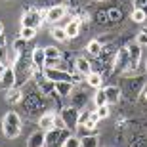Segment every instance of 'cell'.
<instances>
[{"mask_svg": "<svg viewBox=\"0 0 147 147\" xmlns=\"http://www.w3.org/2000/svg\"><path fill=\"white\" fill-rule=\"evenodd\" d=\"M2 132L8 140H16L21 134V117L16 113V111H10V113L4 115L2 119Z\"/></svg>", "mask_w": 147, "mask_h": 147, "instance_id": "6da1fadb", "label": "cell"}, {"mask_svg": "<svg viewBox=\"0 0 147 147\" xmlns=\"http://www.w3.org/2000/svg\"><path fill=\"white\" fill-rule=\"evenodd\" d=\"M69 136H71L69 128H52L46 132V147H61Z\"/></svg>", "mask_w": 147, "mask_h": 147, "instance_id": "7a4b0ae2", "label": "cell"}, {"mask_svg": "<svg viewBox=\"0 0 147 147\" xmlns=\"http://www.w3.org/2000/svg\"><path fill=\"white\" fill-rule=\"evenodd\" d=\"M78 117H80V109H76L73 105H65L59 109V119L63 120L65 128H76L78 126Z\"/></svg>", "mask_w": 147, "mask_h": 147, "instance_id": "3957f363", "label": "cell"}, {"mask_svg": "<svg viewBox=\"0 0 147 147\" xmlns=\"http://www.w3.org/2000/svg\"><path fill=\"white\" fill-rule=\"evenodd\" d=\"M46 21L42 17V11H38L36 8H29L25 13H23V17H21V27H34V29H38V27H42V23Z\"/></svg>", "mask_w": 147, "mask_h": 147, "instance_id": "277c9868", "label": "cell"}, {"mask_svg": "<svg viewBox=\"0 0 147 147\" xmlns=\"http://www.w3.org/2000/svg\"><path fill=\"white\" fill-rule=\"evenodd\" d=\"M143 76H134L132 80H126V84H124V92H126V96L130 99H136L138 98V94H142L143 92Z\"/></svg>", "mask_w": 147, "mask_h": 147, "instance_id": "5b68a950", "label": "cell"}, {"mask_svg": "<svg viewBox=\"0 0 147 147\" xmlns=\"http://www.w3.org/2000/svg\"><path fill=\"white\" fill-rule=\"evenodd\" d=\"M140 61H142V46H138L136 42L128 46V71L126 73H134L140 67Z\"/></svg>", "mask_w": 147, "mask_h": 147, "instance_id": "8992f818", "label": "cell"}, {"mask_svg": "<svg viewBox=\"0 0 147 147\" xmlns=\"http://www.w3.org/2000/svg\"><path fill=\"white\" fill-rule=\"evenodd\" d=\"M67 6L65 4H59V6H50L48 10H46V13H44V19L48 23H57L61 21L63 17L67 16Z\"/></svg>", "mask_w": 147, "mask_h": 147, "instance_id": "52a82bcc", "label": "cell"}, {"mask_svg": "<svg viewBox=\"0 0 147 147\" xmlns=\"http://www.w3.org/2000/svg\"><path fill=\"white\" fill-rule=\"evenodd\" d=\"M44 76L50 78L54 82H61V80H67V82H73V75L65 69H54V67H44Z\"/></svg>", "mask_w": 147, "mask_h": 147, "instance_id": "ba28073f", "label": "cell"}, {"mask_svg": "<svg viewBox=\"0 0 147 147\" xmlns=\"http://www.w3.org/2000/svg\"><path fill=\"white\" fill-rule=\"evenodd\" d=\"M31 59H33L34 71H44V67H46V52H44V48L36 46L31 52Z\"/></svg>", "mask_w": 147, "mask_h": 147, "instance_id": "9c48e42d", "label": "cell"}, {"mask_svg": "<svg viewBox=\"0 0 147 147\" xmlns=\"http://www.w3.org/2000/svg\"><path fill=\"white\" fill-rule=\"evenodd\" d=\"M55 120H57V115H55L54 111H46V113H42L40 117H38L40 130L48 132V130H52V128H55Z\"/></svg>", "mask_w": 147, "mask_h": 147, "instance_id": "30bf717a", "label": "cell"}, {"mask_svg": "<svg viewBox=\"0 0 147 147\" xmlns=\"http://www.w3.org/2000/svg\"><path fill=\"white\" fill-rule=\"evenodd\" d=\"M0 84H2L4 90H8V88H11V86H17V75H16V69H13V67H6L4 75L0 78Z\"/></svg>", "mask_w": 147, "mask_h": 147, "instance_id": "8fae6325", "label": "cell"}, {"mask_svg": "<svg viewBox=\"0 0 147 147\" xmlns=\"http://www.w3.org/2000/svg\"><path fill=\"white\" fill-rule=\"evenodd\" d=\"M4 99H6L10 105H16V103H19V101H23V92H21V88H19V86L8 88V90H6Z\"/></svg>", "mask_w": 147, "mask_h": 147, "instance_id": "7c38bea8", "label": "cell"}, {"mask_svg": "<svg viewBox=\"0 0 147 147\" xmlns=\"http://www.w3.org/2000/svg\"><path fill=\"white\" fill-rule=\"evenodd\" d=\"M55 92H57L59 98H69V96L75 92V84H73V82H67V80L55 82Z\"/></svg>", "mask_w": 147, "mask_h": 147, "instance_id": "4fadbf2b", "label": "cell"}, {"mask_svg": "<svg viewBox=\"0 0 147 147\" xmlns=\"http://www.w3.org/2000/svg\"><path fill=\"white\" fill-rule=\"evenodd\" d=\"M27 147H46V132L36 130L34 134H31L27 142Z\"/></svg>", "mask_w": 147, "mask_h": 147, "instance_id": "5bb4252c", "label": "cell"}, {"mask_svg": "<svg viewBox=\"0 0 147 147\" xmlns=\"http://www.w3.org/2000/svg\"><path fill=\"white\" fill-rule=\"evenodd\" d=\"M103 80H105V76L99 71H92L90 75H86V84L90 88H94V90H99L101 84H103Z\"/></svg>", "mask_w": 147, "mask_h": 147, "instance_id": "9a60e30c", "label": "cell"}, {"mask_svg": "<svg viewBox=\"0 0 147 147\" xmlns=\"http://www.w3.org/2000/svg\"><path fill=\"white\" fill-rule=\"evenodd\" d=\"M75 69L76 73H80L82 76H86L92 73V61L86 59V57H76L75 59Z\"/></svg>", "mask_w": 147, "mask_h": 147, "instance_id": "2e32d148", "label": "cell"}, {"mask_svg": "<svg viewBox=\"0 0 147 147\" xmlns=\"http://www.w3.org/2000/svg\"><path fill=\"white\" fill-rule=\"evenodd\" d=\"M86 52L92 55V57H99L101 52H103V44L99 42V38H92V40L86 44Z\"/></svg>", "mask_w": 147, "mask_h": 147, "instance_id": "e0dca14e", "label": "cell"}, {"mask_svg": "<svg viewBox=\"0 0 147 147\" xmlns=\"http://www.w3.org/2000/svg\"><path fill=\"white\" fill-rule=\"evenodd\" d=\"M105 90V96H107V101L111 103H117V101H120V96H122V90H120L119 86H107L103 88Z\"/></svg>", "mask_w": 147, "mask_h": 147, "instance_id": "ac0fdd59", "label": "cell"}, {"mask_svg": "<svg viewBox=\"0 0 147 147\" xmlns=\"http://www.w3.org/2000/svg\"><path fill=\"white\" fill-rule=\"evenodd\" d=\"M80 25H82V23L78 21V19H71V21L63 27V29H65V33H67V36H69V38H76L78 34H80Z\"/></svg>", "mask_w": 147, "mask_h": 147, "instance_id": "d6986e66", "label": "cell"}, {"mask_svg": "<svg viewBox=\"0 0 147 147\" xmlns=\"http://www.w3.org/2000/svg\"><path fill=\"white\" fill-rule=\"evenodd\" d=\"M130 17L134 23H145L147 21V8H132L130 11Z\"/></svg>", "mask_w": 147, "mask_h": 147, "instance_id": "ffe728a7", "label": "cell"}, {"mask_svg": "<svg viewBox=\"0 0 147 147\" xmlns=\"http://www.w3.org/2000/svg\"><path fill=\"white\" fill-rule=\"evenodd\" d=\"M69 98H71V105H73V107H76V109H82V107L86 105V101H88L86 94H82V92H76V94L73 92Z\"/></svg>", "mask_w": 147, "mask_h": 147, "instance_id": "44dd1931", "label": "cell"}, {"mask_svg": "<svg viewBox=\"0 0 147 147\" xmlns=\"http://www.w3.org/2000/svg\"><path fill=\"white\" fill-rule=\"evenodd\" d=\"M50 36L54 38L55 42H67V40H69V36H67V33H65V29H63V27H52Z\"/></svg>", "mask_w": 147, "mask_h": 147, "instance_id": "7402d4cb", "label": "cell"}, {"mask_svg": "<svg viewBox=\"0 0 147 147\" xmlns=\"http://www.w3.org/2000/svg\"><path fill=\"white\" fill-rule=\"evenodd\" d=\"M80 145H82V147H98V145H99V138L94 136V134L82 136V138H80Z\"/></svg>", "mask_w": 147, "mask_h": 147, "instance_id": "603a6c76", "label": "cell"}, {"mask_svg": "<svg viewBox=\"0 0 147 147\" xmlns=\"http://www.w3.org/2000/svg\"><path fill=\"white\" fill-rule=\"evenodd\" d=\"M94 105H96V107L109 105V101H107V96H105V90H103V88H101V90H98V92L94 94Z\"/></svg>", "mask_w": 147, "mask_h": 147, "instance_id": "cb8c5ba5", "label": "cell"}, {"mask_svg": "<svg viewBox=\"0 0 147 147\" xmlns=\"http://www.w3.org/2000/svg\"><path fill=\"white\" fill-rule=\"evenodd\" d=\"M44 52H46V61L48 59H59L61 57V50L55 48V46H46Z\"/></svg>", "mask_w": 147, "mask_h": 147, "instance_id": "d4e9b609", "label": "cell"}, {"mask_svg": "<svg viewBox=\"0 0 147 147\" xmlns=\"http://www.w3.org/2000/svg\"><path fill=\"white\" fill-rule=\"evenodd\" d=\"M19 36L25 38V40H33V38L36 36V29H34V27H21Z\"/></svg>", "mask_w": 147, "mask_h": 147, "instance_id": "484cf974", "label": "cell"}, {"mask_svg": "<svg viewBox=\"0 0 147 147\" xmlns=\"http://www.w3.org/2000/svg\"><path fill=\"white\" fill-rule=\"evenodd\" d=\"M61 147H82L80 145V138H78V136H73V134H71V136L63 142V145H61Z\"/></svg>", "mask_w": 147, "mask_h": 147, "instance_id": "4316f807", "label": "cell"}, {"mask_svg": "<svg viewBox=\"0 0 147 147\" xmlns=\"http://www.w3.org/2000/svg\"><path fill=\"white\" fill-rule=\"evenodd\" d=\"M134 42H136L138 46H142V48H147V31L145 29L136 34V40H134Z\"/></svg>", "mask_w": 147, "mask_h": 147, "instance_id": "83f0119b", "label": "cell"}, {"mask_svg": "<svg viewBox=\"0 0 147 147\" xmlns=\"http://www.w3.org/2000/svg\"><path fill=\"white\" fill-rule=\"evenodd\" d=\"M120 19H122V10H120V8H111L109 10V21L119 23Z\"/></svg>", "mask_w": 147, "mask_h": 147, "instance_id": "f1b7e54d", "label": "cell"}, {"mask_svg": "<svg viewBox=\"0 0 147 147\" xmlns=\"http://www.w3.org/2000/svg\"><path fill=\"white\" fill-rule=\"evenodd\" d=\"M96 113L99 115V119L103 120L111 115V109H109V105H101V107H96Z\"/></svg>", "mask_w": 147, "mask_h": 147, "instance_id": "f546056e", "label": "cell"}, {"mask_svg": "<svg viewBox=\"0 0 147 147\" xmlns=\"http://www.w3.org/2000/svg\"><path fill=\"white\" fill-rule=\"evenodd\" d=\"M40 6H59V4H63V2H67V0H36Z\"/></svg>", "mask_w": 147, "mask_h": 147, "instance_id": "4dcf8cb0", "label": "cell"}, {"mask_svg": "<svg viewBox=\"0 0 147 147\" xmlns=\"http://www.w3.org/2000/svg\"><path fill=\"white\" fill-rule=\"evenodd\" d=\"M96 21L98 23H107L109 21V11H98V13H96Z\"/></svg>", "mask_w": 147, "mask_h": 147, "instance_id": "1f68e13d", "label": "cell"}, {"mask_svg": "<svg viewBox=\"0 0 147 147\" xmlns=\"http://www.w3.org/2000/svg\"><path fill=\"white\" fill-rule=\"evenodd\" d=\"M88 120H90V122H94V124H99V122H101L99 115L96 113V109H94V111H90V117H88Z\"/></svg>", "mask_w": 147, "mask_h": 147, "instance_id": "d6a6232c", "label": "cell"}, {"mask_svg": "<svg viewBox=\"0 0 147 147\" xmlns=\"http://www.w3.org/2000/svg\"><path fill=\"white\" fill-rule=\"evenodd\" d=\"M88 117H90V111H88V109L80 111V117H78V124H84V122L88 120Z\"/></svg>", "mask_w": 147, "mask_h": 147, "instance_id": "836d02e7", "label": "cell"}, {"mask_svg": "<svg viewBox=\"0 0 147 147\" xmlns=\"http://www.w3.org/2000/svg\"><path fill=\"white\" fill-rule=\"evenodd\" d=\"M134 8H147V0H132Z\"/></svg>", "mask_w": 147, "mask_h": 147, "instance_id": "e575fe53", "label": "cell"}, {"mask_svg": "<svg viewBox=\"0 0 147 147\" xmlns=\"http://www.w3.org/2000/svg\"><path fill=\"white\" fill-rule=\"evenodd\" d=\"M4 71H6V63H4V61H0V78H2Z\"/></svg>", "mask_w": 147, "mask_h": 147, "instance_id": "d590c367", "label": "cell"}, {"mask_svg": "<svg viewBox=\"0 0 147 147\" xmlns=\"http://www.w3.org/2000/svg\"><path fill=\"white\" fill-rule=\"evenodd\" d=\"M0 48H6V36L0 34Z\"/></svg>", "mask_w": 147, "mask_h": 147, "instance_id": "8d00e7d4", "label": "cell"}, {"mask_svg": "<svg viewBox=\"0 0 147 147\" xmlns=\"http://www.w3.org/2000/svg\"><path fill=\"white\" fill-rule=\"evenodd\" d=\"M6 57V48H0V61H4Z\"/></svg>", "mask_w": 147, "mask_h": 147, "instance_id": "74e56055", "label": "cell"}, {"mask_svg": "<svg viewBox=\"0 0 147 147\" xmlns=\"http://www.w3.org/2000/svg\"><path fill=\"white\" fill-rule=\"evenodd\" d=\"M0 34H4V23L0 21Z\"/></svg>", "mask_w": 147, "mask_h": 147, "instance_id": "f35d334b", "label": "cell"}, {"mask_svg": "<svg viewBox=\"0 0 147 147\" xmlns=\"http://www.w3.org/2000/svg\"><path fill=\"white\" fill-rule=\"evenodd\" d=\"M96 2H105V0H96Z\"/></svg>", "mask_w": 147, "mask_h": 147, "instance_id": "ab89813d", "label": "cell"}]
</instances>
